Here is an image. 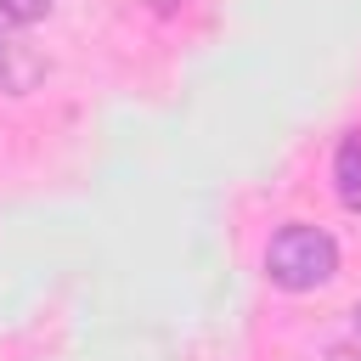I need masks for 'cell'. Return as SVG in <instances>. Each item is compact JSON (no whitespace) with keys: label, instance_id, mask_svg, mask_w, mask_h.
Returning a JSON list of instances; mask_svg holds the SVG:
<instances>
[{"label":"cell","instance_id":"obj_1","mask_svg":"<svg viewBox=\"0 0 361 361\" xmlns=\"http://www.w3.org/2000/svg\"><path fill=\"white\" fill-rule=\"evenodd\" d=\"M265 276L282 288V293H310V288H327L338 276V243L322 231V226H282L265 248Z\"/></svg>","mask_w":361,"mask_h":361},{"label":"cell","instance_id":"obj_2","mask_svg":"<svg viewBox=\"0 0 361 361\" xmlns=\"http://www.w3.org/2000/svg\"><path fill=\"white\" fill-rule=\"evenodd\" d=\"M39 79H45V51L23 34V23L0 17V90L28 96V90H39Z\"/></svg>","mask_w":361,"mask_h":361},{"label":"cell","instance_id":"obj_3","mask_svg":"<svg viewBox=\"0 0 361 361\" xmlns=\"http://www.w3.org/2000/svg\"><path fill=\"white\" fill-rule=\"evenodd\" d=\"M333 192H338L344 209L361 214V130H350L333 152Z\"/></svg>","mask_w":361,"mask_h":361},{"label":"cell","instance_id":"obj_5","mask_svg":"<svg viewBox=\"0 0 361 361\" xmlns=\"http://www.w3.org/2000/svg\"><path fill=\"white\" fill-rule=\"evenodd\" d=\"M355 333H361V305H355Z\"/></svg>","mask_w":361,"mask_h":361},{"label":"cell","instance_id":"obj_4","mask_svg":"<svg viewBox=\"0 0 361 361\" xmlns=\"http://www.w3.org/2000/svg\"><path fill=\"white\" fill-rule=\"evenodd\" d=\"M45 11H51V0H0V17H11V23H23V28L39 23Z\"/></svg>","mask_w":361,"mask_h":361}]
</instances>
